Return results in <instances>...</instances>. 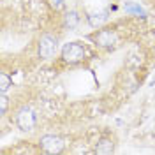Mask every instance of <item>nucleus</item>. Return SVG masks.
Returning <instances> with one entry per match:
<instances>
[{"label":"nucleus","instance_id":"4","mask_svg":"<svg viewBox=\"0 0 155 155\" xmlns=\"http://www.w3.org/2000/svg\"><path fill=\"white\" fill-rule=\"evenodd\" d=\"M35 124H37V118H35V113L30 107H21L16 113V125H18L19 130L28 132L35 127Z\"/></svg>","mask_w":155,"mask_h":155},{"label":"nucleus","instance_id":"1","mask_svg":"<svg viewBox=\"0 0 155 155\" xmlns=\"http://www.w3.org/2000/svg\"><path fill=\"white\" fill-rule=\"evenodd\" d=\"M85 55H87V51L83 48V44H79V42H67L62 48V60L69 65H76L79 62H83Z\"/></svg>","mask_w":155,"mask_h":155},{"label":"nucleus","instance_id":"9","mask_svg":"<svg viewBox=\"0 0 155 155\" xmlns=\"http://www.w3.org/2000/svg\"><path fill=\"white\" fill-rule=\"evenodd\" d=\"M9 87H12V79H11L5 72H2V74H0V94H5Z\"/></svg>","mask_w":155,"mask_h":155},{"label":"nucleus","instance_id":"2","mask_svg":"<svg viewBox=\"0 0 155 155\" xmlns=\"http://www.w3.org/2000/svg\"><path fill=\"white\" fill-rule=\"evenodd\" d=\"M58 51V39L51 34H44L39 39V58L49 60L57 55Z\"/></svg>","mask_w":155,"mask_h":155},{"label":"nucleus","instance_id":"11","mask_svg":"<svg viewBox=\"0 0 155 155\" xmlns=\"http://www.w3.org/2000/svg\"><path fill=\"white\" fill-rule=\"evenodd\" d=\"M5 111H7V97L5 94H2L0 95V115H5Z\"/></svg>","mask_w":155,"mask_h":155},{"label":"nucleus","instance_id":"12","mask_svg":"<svg viewBox=\"0 0 155 155\" xmlns=\"http://www.w3.org/2000/svg\"><path fill=\"white\" fill-rule=\"evenodd\" d=\"M49 5L55 11H62L64 9V0H49Z\"/></svg>","mask_w":155,"mask_h":155},{"label":"nucleus","instance_id":"5","mask_svg":"<svg viewBox=\"0 0 155 155\" xmlns=\"http://www.w3.org/2000/svg\"><path fill=\"white\" fill-rule=\"evenodd\" d=\"M94 41H95L97 46L111 49L116 44V34L113 30H99L95 35H94Z\"/></svg>","mask_w":155,"mask_h":155},{"label":"nucleus","instance_id":"8","mask_svg":"<svg viewBox=\"0 0 155 155\" xmlns=\"http://www.w3.org/2000/svg\"><path fill=\"white\" fill-rule=\"evenodd\" d=\"M78 25H79V14H78V11L65 12V16H64V27L69 30H74Z\"/></svg>","mask_w":155,"mask_h":155},{"label":"nucleus","instance_id":"3","mask_svg":"<svg viewBox=\"0 0 155 155\" xmlns=\"http://www.w3.org/2000/svg\"><path fill=\"white\" fill-rule=\"evenodd\" d=\"M39 146L42 152H46L49 155H57V153H62L64 148H65V143L60 136H55V134H48V136H42L41 141H39Z\"/></svg>","mask_w":155,"mask_h":155},{"label":"nucleus","instance_id":"6","mask_svg":"<svg viewBox=\"0 0 155 155\" xmlns=\"http://www.w3.org/2000/svg\"><path fill=\"white\" fill-rule=\"evenodd\" d=\"M87 19H88V25H90V27L97 28V27H101L102 23H106V21H107V12H106V11L92 12V14H88V16H87Z\"/></svg>","mask_w":155,"mask_h":155},{"label":"nucleus","instance_id":"7","mask_svg":"<svg viewBox=\"0 0 155 155\" xmlns=\"http://www.w3.org/2000/svg\"><path fill=\"white\" fill-rule=\"evenodd\" d=\"M95 152L97 153H113L115 152V145H113V141L109 137H101L95 146Z\"/></svg>","mask_w":155,"mask_h":155},{"label":"nucleus","instance_id":"10","mask_svg":"<svg viewBox=\"0 0 155 155\" xmlns=\"http://www.w3.org/2000/svg\"><path fill=\"white\" fill-rule=\"evenodd\" d=\"M125 11H129V12H134V14H139L141 18H145L146 16V12L139 5H136V4H129V5H125Z\"/></svg>","mask_w":155,"mask_h":155}]
</instances>
